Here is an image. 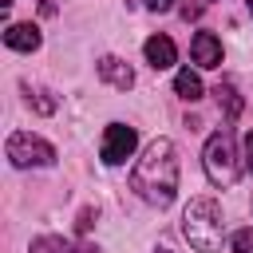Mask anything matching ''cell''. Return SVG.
Segmentation results:
<instances>
[{
  "mask_svg": "<svg viewBox=\"0 0 253 253\" xmlns=\"http://www.w3.org/2000/svg\"><path fill=\"white\" fill-rule=\"evenodd\" d=\"M202 16V0H186L182 4V20H198Z\"/></svg>",
  "mask_w": 253,
  "mask_h": 253,
  "instance_id": "cell-15",
  "label": "cell"
},
{
  "mask_svg": "<svg viewBox=\"0 0 253 253\" xmlns=\"http://www.w3.org/2000/svg\"><path fill=\"white\" fill-rule=\"evenodd\" d=\"M4 43H8L12 51H36V47H40V28H36V24H8Z\"/></svg>",
  "mask_w": 253,
  "mask_h": 253,
  "instance_id": "cell-10",
  "label": "cell"
},
{
  "mask_svg": "<svg viewBox=\"0 0 253 253\" xmlns=\"http://www.w3.org/2000/svg\"><path fill=\"white\" fill-rule=\"evenodd\" d=\"M28 253H99L95 245H83V241H67V237H36L28 245Z\"/></svg>",
  "mask_w": 253,
  "mask_h": 253,
  "instance_id": "cell-9",
  "label": "cell"
},
{
  "mask_svg": "<svg viewBox=\"0 0 253 253\" xmlns=\"http://www.w3.org/2000/svg\"><path fill=\"white\" fill-rule=\"evenodd\" d=\"M229 245H233V253H253V229H237Z\"/></svg>",
  "mask_w": 253,
  "mask_h": 253,
  "instance_id": "cell-14",
  "label": "cell"
},
{
  "mask_svg": "<svg viewBox=\"0 0 253 253\" xmlns=\"http://www.w3.org/2000/svg\"><path fill=\"white\" fill-rule=\"evenodd\" d=\"M130 190L158 210H166L174 202V194H178V150H174L170 138H154L142 150V158L130 170Z\"/></svg>",
  "mask_w": 253,
  "mask_h": 253,
  "instance_id": "cell-1",
  "label": "cell"
},
{
  "mask_svg": "<svg viewBox=\"0 0 253 253\" xmlns=\"http://www.w3.org/2000/svg\"><path fill=\"white\" fill-rule=\"evenodd\" d=\"M40 12H43V16H51V12H55V0H40Z\"/></svg>",
  "mask_w": 253,
  "mask_h": 253,
  "instance_id": "cell-19",
  "label": "cell"
},
{
  "mask_svg": "<svg viewBox=\"0 0 253 253\" xmlns=\"http://www.w3.org/2000/svg\"><path fill=\"white\" fill-rule=\"evenodd\" d=\"M4 154H8V162L20 166V170H32V166H55V146L43 142V138L32 134V130H16V134H8Z\"/></svg>",
  "mask_w": 253,
  "mask_h": 253,
  "instance_id": "cell-4",
  "label": "cell"
},
{
  "mask_svg": "<svg viewBox=\"0 0 253 253\" xmlns=\"http://www.w3.org/2000/svg\"><path fill=\"white\" fill-rule=\"evenodd\" d=\"M213 95H217V107H221L225 123H233V119L245 111V99L237 95V87H233V83H217V87H213Z\"/></svg>",
  "mask_w": 253,
  "mask_h": 253,
  "instance_id": "cell-11",
  "label": "cell"
},
{
  "mask_svg": "<svg viewBox=\"0 0 253 253\" xmlns=\"http://www.w3.org/2000/svg\"><path fill=\"white\" fill-rule=\"evenodd\" d=\"M245 8H249V16H253V0H245Z\"/></svg>",
  "mask_w": 253,
  "mask_h": 253,
  "instance_id": "cell-20",
  "label": "cell"
},
{
  "mask_svg": "<svg viewBox=\"0 0 253 253\" xmlns=\"http://www.w3.org/2000/svg\"><path fill=\"white\" fill-rule=\"evenodd\" d=\"M154 253H170V249H154Z\"/></svg>",
  "mask_w": 253,
  "mask_h": 253,
  "instance_id": "cell-21",
  "label": "cell"
},
{
  "mask_svg": "<svg viewBox=\"0 0 253 253\" xmlns=\"http://www.w3.org/2000/svg\"><path fill=\"white\" fill-rule=\"evenodd\" d=\"M174 91L186 99V103H194V99H202V79H198V71H190V67H182L178 75H174Z\"/></svg>",
  "mask_w": 253,
  "mask_h": 253,
  "instance_id": "cell-12",
  "label": "cell"
},
{
  "mask_svg": "<svg viewBox=\"0 0 253 253\" xmlns=\"http://www.w3.org/2000/svg\"><path fill=\"white\" fill-rule=\"evenodd\" d=\"M142 55H146V63H150L154 71H162V67H170V63L178 59V47H174L170 36H150V40L142 43Z\"/></svg>",
  "mask_w": 253,
  "mask_h": 253,
  "instance_id": "cell-7",
  "label": "cell"
},
{
  "mask_svg": "<svg viewBox=\"0 0 253 253\" xmlns=\"http://www.w3.org/2000/svg\"><path fill=\"white\" fill-rule=\"evenodd\" d=\"M182 233L198 253H217L225 241V221H221V206L213 198H190L186 213H182Z\"/></svg>",
  "mask_w": 253,
  "mask_h": 253,
  "instance_id": "cell-2",
  "label": "cell"
},
{
  "mask_svg": "<svg viewBox=\"0 0 253 253\" xmlns=\"http://www.w3.org/2000/svg\"><path fill=\"white\" fill-rule=\"evenodd\" d=\"M28 103H32L40 115H51V111H55V99H51L47 91H28Z\"/></svg>",
  "mask_w": 253,
  "mask_h": 253,
  "instance_id": "cell-13",
  "label": "cell"
},
{
  "mask_svg": "<svg viewBox=\"0 0 253 253\" xmlns=\"http://www.w3.org/2000/svg\"><path fill=\"white\" fill-rule=\"evenodd\" d=\"M134 146H138V134H134V126H126V123H111V126L103 130L99 158H103L107 166H123V162L134 154Z\"/></svg>",
  "mask_w": 253,
  "mask_h": 253,
  "instance_id": "cell-5",
  "label": "cell"
},
{
  "mask_svg": "<svg viewBox=\"0 0 253 253\" xmlns=\"http://www.w3.org/2000/svg\"><path fill=\"white\" fill-rule=\"evenodd\" d=\"M99 79L111 83V87H119V91L134 87V71H130V63H123L119 55H103V59H99Z\"/></svg>",
  "mask_w": 253,
  "mask_h": 253,
  "instance_id": "cell-8",
  "label": "cell"
},
{
  "mask_svg": "<svg viewBox=\"0 0 253 253\" xmlns=\"http://www.w3.org/2000/svg\"><path fill=\"white\" fill-rule=\"evenodd\" d=\"M146 8H150V12H170L174 0H146Z\"/></svg>",
  "mask_w": 253,
  "mask_h": 253,
  "instance_id": "cell-18",
  "label": "cell"
},
{
  "mask_svg": "<svg viewBox=\"0 0 253 253\" xmlns=\"http://www.w3.org/2000/svg\"><path fill=\"white\" fill-rule=\"evenodd\" d=\"M95 217H99L95 210H83V213H79V221H75V225H79V233H87V229L95 225Z\"/></svg>",
  "mask_w": 253,
  "mask_h": 253,
  "instance_id": "cell-16",
  "label": "cell"
},
{
  "mask_svg": "<svg viewBox=\"0 0 253 253\" xmlns=\"http://www.w3.org/2000/svg\"><path fill=\"white\" fill-rule=\"evenodd\" d=\"M190 59L198 63V67H221V40L213 36V32H198L194 40H190Z\"/></svg>",
  "mask_w": 253,
  "mask_h": 253,
  "instance_id": "cell-6",
  "label": "cell"
},
{
  "mask_svg": "<svg viewBox=\"0 0 253 253\" xmlns=\"http://www.w3.org/2000/svg\"><path fill=\"white\" fill-rule=\"evenodd\" d=\"M245 170L253 174V130L245 134Z\"/></svg>",
  "mask_w": 253,
  "mask_h": 253,
  "instance_id": "cell-17",
  "label": "cell"
},
{
  "mask_svg": "<svg viewBox=\"0 0 253 253\" xmlns=\"http://www.w3.org/2000/svg\"><path fill=\"white\" fill-rule=\"evenodd\" d=\"M202 166H206V178L221 190H229L237 178H241V162H237V138H233V126H221L206 138V150H202Z\"/></svg>",
  "mask_w": 253,
  "mask_h": 253,
  "instance_id": "cell-3",
  "label": "cell"
}]
</instances>
